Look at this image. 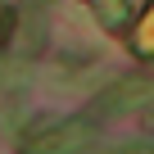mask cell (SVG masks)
<instances>
[{
	"instance_id": "1",
	"label": "cell",
	"mask_w": 154,
	"mask_h": 154,
	"mask_svg": "<svg viewBox=\"0 0 154 154\" xmlns=\"http://www.w3.org/2000/svg\"><path fill=\"white\" fill-rule=\"evenodd\" d=\"M91 140V118H59L23 136V154H77Z\"/></svg>"
},
{
	"instance_id": "2",
	"label": "cell",
	"mask_w": 154,
	"mask_h": 154,
	"mask_svg": "<svg viewBox=\"0 0 154 154\" xmlns=\"http://www.w3.org/2000/svg\"><path fill=\"white\" fill-rule=\"evenodd\" d=\"M149 95H154V77H122V82H113L109 91H100V100H95V118L131 113V109H140Z\"/></svg>"
},
{
	"instance_id": "3",
	"label": "cell",
	"mask_w": 154,
	"mask_h": 154,
	"mask_svg": "<svg viewBox=\"0 0 154 154\" xmlns=\"http://www.w3.org/2000/svg\"><path fill=\"white\" fill-rule=\"evenodd\" d=\"M86 9L100 18V27L122 32V27H127V18H131V0H86Z\"/></svg>"
},
{
	"instance_id": "4",
	"label": "cell",
	"mask_w": 154,
	"mask_h": 154,
	"mask_svg": "<svg viewBox=\"0 0 154 154\" xmlns=\"http://www.w3.org/2000/svg\"><path fill=\"white\" fill-rule=\"evenodd\" d=\"M136 54H154V5H149V14H145V32L136 36Z\"/></svg>"
}]
</instances>
